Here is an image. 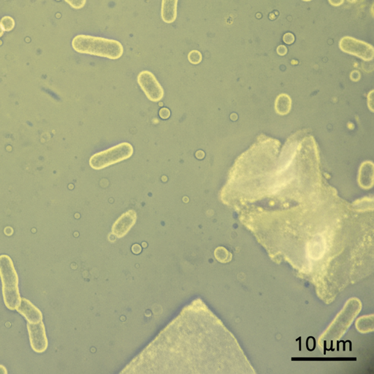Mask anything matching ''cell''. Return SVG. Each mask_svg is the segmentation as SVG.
<instances>
[{
  "mask_svg": "<svg viewBox=\"0 0 374 374\" xmlns=\"http://www.w3.org/2000/svg\"><path fill=\"white\" fill-rule=\"evenodd\" d=\"M138 83L149 100L158 102L163 98V89L151 72L148 70L140 72L138 76Z\"/></svg>",
  "mask_w": 374,
  "mask_h": 374,
  "instance_id": "obj_5",
  "label": "cell"
},
{
  "mask_svg": "<svg viewBox=\"0 0 374 374\" xmlns=\"http://www.w3.org/2000/svg\"><path fill=\"white\" fill-rule=\"evenodd\" d=\"M179 0H162L161 17L167 24H172L177 18V6Z\"/></svg>",
  "mask_w": 374,
  "mask_h": 374,
  "instance_id": "obj_8",
  "label": "cell"
},
{
  "mask_svg": "<svg viewBox=\"0 0 374 374\" xmlns=\"http://www.w3.org/2000/svg\"><path fill=\"white\" fill-rule=\"evenodd\" d=\"M328 1H329V2L330 3V4H332V6L338 7V6H341V4H343L345 0H328Z\"/></svg>",
  "mask_w": 374,
  "mask_h": 374,
  "instance_id": "obj_16",
  "label": "cell"
},
{
  "mask_svg": "<svg viewBox=\"0 0 374 374\" xmlns=\"http://www.w3.org/2000/svg\"><path fill=\"white\" fill-rule=\"evenodd\" d=\"M0 277L4 304L10 310H16L21 300L18 274L11 258L5 254L0 256Z\"/></svg>",
  "mask_w": 374,
  "mask_h": 374,
  "instance_id": "obj_2",
  "label": "cell"
},
{
  "mask_svg": "<svg viewBox=\"0 0 374 374\" xmlns=\"http://www.w3.org/2000/svg\"><path fill=\"white\" fill-rule=\"evenodd\" d=\"M72 47L78 53L110 59H119L124 53L123 46L119 41L92 35H76Z\"/></svg>",
  "mask_w": 374,
  "mask_h": 374,
  "instance_id": "obj_1",
  "label": "cell"
},
{
  "mask_svg": "<svg viewBox=\"0 0 374 374\" xmlns=\"http://www.w3.org/2000/svg\"><path fill=\"white\" fill-rule=\"evenodd\" d=\"M170 116H171V111H170V110L168 109V108H163L159 110V116H160L162 119H168V118L170 117Z\"/></svg>",
  "mask_w": 374,
  "mask_h": 374,
  "instance_id": "obj_14",
  "label": "cell"
},
{
  "mask_svg": "<svg viewBox=\"0 0 374 374\" xmlns=\"http://www.w3.org/2000/svg\"><path fill=\"white\" fill-rule=\"evenodd\" d=\"M0 374H7V370H6V368L4 367V366H1V365H0Z\"/></svg>",
  "mask_w": 374,
  "mask_h": 374,
  "instance_id": "obj_18",
  "label": "cell"
},
{
  "mask_svg": "<svg viewBox=\"0 0 374 374\" xmlns=\"http://www.w3.org/2000/svg\"><path fill=\"white\" fill-rule=\"evenodd\" d=\"M16 311L25 317L28 323L35 324L43 320L42 313L27 299L21 298V303L17 307Z\"/></svg>",
  "mask_w": 374,
  "mask_h": 374,
  "instance_id": "obj_7",
  "label": "cell"
},
{
  "mask_svg": "<svg viewBox=\"0 0 374 374\" xmlns=\"http://www.w3.org/2000/svg\"><path fill=\"white\" fill-rule=\"evenodd\" d=\"M0 24L4 31L10 32L14 29L15 21L12 17L4 16L1 18Z\"/></svg>",
  "mask_w": 374,
  "mask_h": 374,
  "instance_id": "obj_10",
  "label": "cell"
},
{
  "mask_svg": "<svg viewBox=\"0 0 374 374\" xmlns=\"http://www.w3.org/2000/svg\"><path fill=\"white\" fill-rule=\"evenodd\" d=\"M4 30H3L2 27H1V24H0V38L3 36L4 35Z\"/></svg>",
  "mask_w": 374,
  "mask_h": 374,
  "instance_id": "obj_19",
  "label": "cell"
},
{
  "mask_svg": "<svg viewBox=\"0 0 374 374\" xmlns=\"http://www.w3.org/2000/svg\"><path fill=\"white\" fill-rule=\"evenodd\" d=\"M277 53H278V54L280 55V56H284V55H286V53H287V47H285V46H280V47H277Z\"/></svg>",
  "mask_w": 374,
  "mask_h": 374,
  "instance_id": "obj_15",
  "label": "cell"
},
{
  "mask_svg": "<svg viewBox=\"0 0 374 374\" xmlns=\"http://www.w3.org/2000/svg\"><path fill=\"white\" fill-rule=\"evenodd\" d=\"M136 220V214L134 211H129L125 213L122 217L118 219L113 228H118L121 226V230H125V233L130 229L134 225Z\"/></svg>",
  "mask_w": 374,
  "mask_h": 374,
  "instance_id": "obj_9",
  "label": "cell"
},
{
  "mask_svg": "<svg viewBox=\"0 0 374 374\" xmlns=\"http://www.w3.org/2000/svg\"><path fill=\"white\" fill-rule=\"evenodd\" d=\"M132 250H133V253H135V254H139L141 251V248L139 245L136 244L133 246Z\"/></svg>",
  "mask_w": 374,
  "mask_h": 374,
  "instance_id": "obj_17",
  "label": "cell"
},
{
  "mask_svg": "<svg viewBox=\"0 0 374 374\" xmlns=\"http://www.w3.org/2000/svg\"><path fill=\"white\" fill-rule=\"evenodd\" d=\"M303 1H312V0H303Z\"/></svg>",
  "mask_w": 374,
  "mask_h": 374,
  "instance_id": "obj_20",
  "label": "cell"
},
{
  "mask_svg": "<svg viewBox=\"0 0 374 374\" xmlns=\"http://www.w3.org/2000/svg\"><path fill=\"white\" fill-rule=\"evenodd\" d=\"M133 145L129 142H122L91 156L90 165L94 170H102L110 165L125 161L133 154Z\"/></svg>",
  "mask_w": 374,
  "mask_h": 374,
  "instance_id": "obj_3",
  "label": "cell"
},
{
  "mask_svg": "<svg viewBox=\"0 0 374 374\" xmlns=\"http://www.w3.org/2000/svg\"><path fill=\"white\" fill-rule=\"evenodd\" d=\"M27 329L32 349L37 353L46 352L48 346V342L44 323L41 321L35 324L28 323Z\"/></svg>",
  "mask_w": 374,
  "mask_h": 374,
  "instance_id": "obj_6",
  "label": "cell"
},
{
  "mask_svg": "<svg viewBox=\"0 0 374 374\" xmlns=\"http://www.w3.org/2000/svg\"><path fill=\"white\" fill-rule=\"evenodd\" d=\"M339 47L345 53L358 56L363 60H372L374 58V48L372 45L352 37H343L340 41Z\"/></svg>",
  "mask_w": 374,
  "mask_h": 374,
  "instance_id": "obj_4",
  "label": "cell"
},
{
  "mask_svg": "<svg viewBox=\"0 0 374 374\" xmlns=\"http://www.w3.org/2000/svg\"><path fill=\"white\" fill-rule=\"evenodd\" d=\"M188 59L192 64H198L202 62L203 56L199 50H193L188 53Z\"/></svg>",
  "mask_w": 374,
  "mask_h": 374,
  "instance_id": "obj_11",
  "label": "cell"
},
{
  "mask_svg": "<svg viewBox=\"0 0 374 374\" xmlns=\"http://www.w3.org/2000/svg\"><path fill=\"white\" fill-rule=\"evenodd\" d=\"M295 38L293 34L289 33V32L285 34L283 37V42H284L285 44H288V45H291V44H293V43L295 42Z\"/></svg>",
  "mask_w": 374,
  "mask_h": 374,
  "instance_id": "obj_13",
  "label": "cell"
},
{
  "mask_svg": "<svg viewBox=\"0 0 374 374\" xmlns=\"http://www.w3.org/2000/svg\"><path fill=\"white\" fill-rule=\"evenodd\" d=\"M64 1L76 10L83 8L87 3V0H64Z\"/></svg>",
  "mask_w": 374,
  "mask_h": 374,
  "instance_id": "obj_12",
  "label": "cell"
}]
</instances>
